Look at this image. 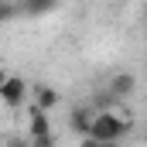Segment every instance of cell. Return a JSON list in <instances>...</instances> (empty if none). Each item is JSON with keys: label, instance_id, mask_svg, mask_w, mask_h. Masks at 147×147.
<instances>
[{"label": "cell", "instance_id": "obj_1", "mask_svg": "<svg viewBox=\"0 0 147 147\" xmlns=\"http://www.w3.org/2000/svg\"><path fill=\"white\" fill-rule=\"evenodd\" d=\"M123 134H127V120H120V113H113V110L103 106V110L92 113L89 130L82 134V144L86 147H110V144H116Z\"/></svg>", "mask_w": 147, "mask_h": 147}, {"label": "cell", "instance_id": "obj_8", "mask_svg": "<svg viewBox=\"0 0 147 147\" xmlns=\"http://www.w3.org/2000/svg\"><path fill=\"white\" fill-rule=\"evenodd\" d=\"M10 17H17V3L0 0V21H10Z\"/></svg>", "mask_w": 147, "mask_h": 147}, {"label": "cell", "instance_id": "obj_4", "mask_svg": "<svg viewBox=\"0 0 147 147\" xmlns=\"http://www.w3.org/2000/svg\"><path fill=\"white\" fill-rule=\"evenodd\" d=\"M28 130H31V140L34 137H45V134H51V120H48V110H31V123H28Z\"/></svg>", "mask_w": 147, "mask_h": 147}, {"label": "cell", "instance_id": "obj_2", "mask_svg": "<svg viewBox=\"0 0 147 147\" xmlns=\"http://www.w3.org/2000/svg\"><path fill=\"white\" fill-rule=\"evenodd\" d=\"M0 99H3V106L17 110V106L28 99V82H24V79H17V75H7V79L0 82Z\"/></svg>", "mask_w": 147, "mask_h": 147}, {"label": "cell", "instance_id": "obj_5", "mask_svg": "<svg viewBox=\"0 0 147 147\" xmlns=\"http://www.w3.org/2000/svg\"><path fill=\"white\" fill-rule=\"evenodd\" d=\"M134 89H137V79H134L130 72L116 75V79L110 82V96H113V99H123V96H130Z\"/></svg>", "mask_w": 147, "mask_h": 147}, {"label": "cell", "instance_id": "obj_7", "mask_svg": "<svg viewBox=\"0 0 147 147\" xmlns=\"http://www.w3.org/2000/svg\"><path fill=\"white\" fill-rule=\"evenodd\" d=\"M31 96H34V106H38V110H51V106H58V92H55L51 86H45V82L34 86Z\"/></svg>", "mask_w": 147, "mask_h": 147}, {"label": "cell", "instance_id": "obj_9", "mask_svg": "<svg viewBox=\"0 0 147 147\" xmlns=\"http://www.w3.org/2000/svg\"><path fill=\"white\" fill-rule=\"evenodd\" d=\"M3 79H7V72H3V69H0V82H3Z\"/></svg>", "mask_w": 147, "mask_h": 147}, {"label": "cell", "instance_id": "obj_3", "mask_svg": "<svg viewBox=\"0 0 147 147\" xmlns=\"http://www.w3.org/2000/svg\"><path fill=\"white\" fill-rule=\"evenodd\" d=\"M58 7V0H21L17 3V14H24V17H41V14H48V10H55Z\"/></svg>", "mask_w": 147, "mask_h": 147}, {"label": "cell", "instance_id": "obj_6", "mask_svg": "<svg viewBox=\"0 0 147 147\" xmlns=\"http://www.w3.org/2000/svg\"><path fill=\"white\" fill-rule=\"evenodd\" d=\"M92 113H96V106H92V103H89V106H79V110H72V116H69V127H72L75 134H86V130H89Z\"/></svg>", "mask_w": 147, "mask_h": 147}]
</instances>
